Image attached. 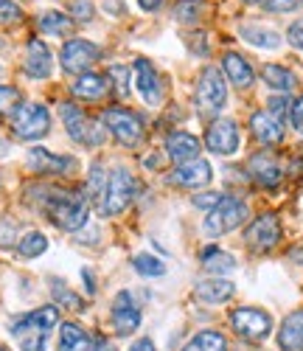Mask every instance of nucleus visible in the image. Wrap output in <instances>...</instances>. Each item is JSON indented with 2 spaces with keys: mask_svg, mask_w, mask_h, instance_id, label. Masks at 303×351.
Here are the masks:
<instances>
[{
  "mask_svg": "<svg viewBox=\"0 0 303 351\" xmlns=\"http://www.w3.org/2000/svg\"><path fill=\"white\" fill-rule=\"evenodd\" d=\"M45 208L62 230H82L90 217L87 197L82 191H51L45 197Z\"/></svg>",
  "mask_w": 303,
  "mask_h": 351,
  "instance_id": "obj_1",
  "label": "nucleus"
},
{
  "mask_svg": "<svg viewBox=\"0 0 303 351\" xmlns=\"http://www.w3.org/2000/svg\"><path fill=\"white\" fill-rule=\"evenodd\" d=\"M135 189H138V183H135V178L127 169H112V174L107 178V186H104V191H101V197L96 202L99 214L118 217L135 199Z\"/></svg>",
  "mask_w": 303,
  "mask_h": 351,
  "instance_id": "obj_2",
  "label": "nucleus"
},
{
  "mask_svg": "<svg viewBox=\"0 0 303 351\" xmlns=\"http://www.w3.org/2000/svg\"><path fill=\"white\" fill-rule=\"evenodd\" d=\"M12 130L20 141H37L43 135H48L51 130V115L48 107L40 101H23L17 104L14 115H12Z\"/></svg>",
  "mask_w": 303,
  "mask_h": 351,
  "instance_id": "obj_3",
  "label": "nucleus"
},
{
  "mask_svg": "<svg viewBox=\"0 0 303 351\" xmlns=\"http://www.w3.org/2000/svg\"><path fill=\"white\" fill-rule=\"evenodd\" d=\"M197 110L202 115H217L225 101H228V84L222 79V73L217 68H205L202 76H199V84H197Z\"/></svg>",
  "mask_w": 303,
  "mask_h": 351,
  "instance_id": "obj_4",
  "label": "nucleus"
},
{
  "mask_svg": "<svg viewBox=\"0 0 303 351\" xmlns=\"http://www.w3.org/2000/svg\"><path fill=\"white\" fill-rule=\"evenodd\" d=\"M247 219V206L239 197H222L217 208H210L205 217V230L210 237H222V233L236 230L241 222Z\"/></svg>",
  "mask_w": 303,
  "mask_h": 351,
  "instance_id": "obj_5",
  "label": "nucleus"
},
{
  "mask_svg": "<svg viewBox=\"0 0 303 351\" xmlns=\"http://www.w3.org/2000/svg\"><path fill=\"white\" fill-rule=\"evenodd\" d=\"M59 112H62V121H65L68 135H71L76 143H84V146H99V143L104 141V127H101V124H96V121H90L76 104L65 101L62 107H59Z\"/></svg>",
  "mask_w": 303,
  "mask_h": 351,
  "instance_id": "obj_6",
  "label": "nucleus"
},
{
  "mask_svg": "<svg viewBox=\"0 0 303 351\" xmlns=\"http://www.w3.org/2000/svg\"><path fill=\"white\" fill-rule=\"evenodd\" d=\"M230 326L245 340H264L272 332V317L253 306H239L230 312Z\"/></svg>",
  "mask_w": 303,
  "mask_h": 351,
  "instance_id": "obj_7",
  "label": "nucleus"
},
{
  "mask_svg": "<svg viewBox=\"0 0 303 351\" xmlns=\"http://www.w3.org/2000/svg\"><path fill=\"white\" fill-rule=\"evenodd\" d=\"M104 124L115 135V141L124 143V146H135L143 138L141 119L132 110H127V107H110V110H104Z\"/></svg>",
  "mask_w": 303,
  "mask_h": 351,
  "instance_id": "obj_8",
  "label": "nucleus"
},
{
  "mask_svg": "<svg viewBox=\"0 0 303 351\" xmlns=\"http://www.w3.org/2000/svg\"><path fill=\"white\" fill-rule=\"evenodd\" d=\"M245 242L247 247L258 250V253H267L272 250L278 242H281V222L276 214H261L250 222V228L245 230Z\"/></svg>",
  "mask_w": 303,
  "mask_h": 351,
  "instance_id": "obj_9",
  "label": "nucleus"
},
{
  "mask_svg": "<svg viewBox=\"0 0 303 351\" xmlns=\"http://www.w3.org/2000/svg\"><path fill=\"white\" fill-rule=\"evenodd\" d=\"M101 56V48L90 40H68L62 45V71L68 73H87V68Z\"/></svg>",
  "mask_w": 303,
  "mask_h": 351,
  "instance_id": "obj_10",
  "label": "nucleus"
},
{
  "mask_svg": "<svg viewBox=\"0 0 303 351\" xmlns=\"http://www.w3.org/2000/svg\"><path fill=\"white\" fill-rule=\"evenodd\" d=\"M205 146L214 155H233L239 149V127L230 119H217L205 132Z\"/></svg>",
  "mask_w": 303,
  "mask_h": 351,
  "instance_id": "obj_11",
  "label": "nucleus"
},
{
  "mask_svg": "<svg viewBox=\"0 0 303 351\" xmlns=\"http://www.w3.org/2000/svg\"><path fill=\"white\" fill-rule=\"evenodd\" d=\"M28 166H32L34 171L40 174H73L79 169L76 158L71 155H53L48 149H43V146H34V149H28Z\"/></svg>",
  "mask_w": 303,
  "mask_h": 351,
  "instance_id": "obj_12",
  "label": "nucleus"
},
{
  "mask_svg": "<svg viewBox=\"0 0 303 351\" xmlns=\"http://www.w3.org/2000/svg\"><path fill=\"white\" fill-rule=\"evenodd\" d=\"M138 326H141V309L135 306L130 292L121 289L112 301V329L118 335H132Z\"/></svg>",
  "mask_w": 303,
  "mask_h": 351,
  "instance_id": "obj_13",
  "label": "nucleus"
},
{
  "mask_svg": "<svg viewBox=\"0 0 303 351\" xmlns=\"http://www.w3.org/2000/svg\"><path fill=\"white\" fill-rule=\"evenodd\" d=\"M59 324V306H40L34 312H28L23 317H17L12 324V335H23V332H43L48 335L51 329H56Z\"/></svg>",
  "mask_w": 303,
  "mask_h": 351,
  "instance_id": "obj_14",
  "label": "nucleus"
},
{
  "mask_svg": "<svg viewBox=\"0 0 303 351\" xmlns=\"http://www.w3.org/2000/svg\"><path fill=\"white\" fill-rule=\"evenodd\" d=\"M174 186H186V189H202L210 183V163L202 160V158H194V160H186L180 163L171 178H169Z\"/></svg>",
  "mask_w": 303,
  "mask_h": 351,
  "instance_id": "obj_15",
  "label": "nucleus"
},
{
  "mask_svg": "<svg viewBox=\"0 0 303 351\" xmlns=\"http://www.w3.org/2000/svg\"><path fill=\"white\" fill-rule=\"evenodd\" d=\"M247 169H250V178H253L258 186H264V189H276V186L281 183V178H284L281 166L276 163V158H272L269 152L253 155L250 163H247Z\"/></svg>",
  "mask_w": 303,
  "mask_h": 351,
  "instance_id": "obj_16",
  "label": "nucleus"
},
{
  "mask_svg": "<svg viewBox=\"0 0 303 351\" xmlns=\"http://www.w3.org/2000/svg\"><path fill=\"white\" fill-rule=\"evenodd\" d=\"M250 130H253V135H256L264 146L281 143V138H284V121L276 119V115H272L269 110H258V112H253Z\"/></svg>",
  "mask_w": 303,
  "mask_h": 351,
  "instance_id": "obj_17",
  "label": "nucleus"
},
{
  "mask_svg": "<svg viewBox=\"0 0 303 351\" xmlns=\"http://www.w3.org/2000/svg\"><path fill=\"white\" fill-rule=\"evenodd\" d=\"M53 71V60H51V51L43 40H32L25 51V73L32 79H48Z\"/></svg>",
  "mask_w": 303,
  "mask_h": 351,
  "instance_id": "obj_18",
  "label": "nucleus"
},
{
  "mask_svg": "<svg viewBox=\"0 0 303 351\" xmlns=\"http://www.w3.org/2000/svg\"><path fill=\"white\" fill-rule=\"evenodd\" d=\"M132 71H135L138 90L146 99V104H158L160 101V76H158V71L152 68L146 60H135Z\"/></svg>",
  "mask_w": 303,
  "mask_h": 351,
  "instance_id": "obj_19",
  "label": "nucleus"
},
{
  "mask_svg": "<svg viewBox=\"0 0 303 351\" xmlns=\"http://www.w3.org/2000/svg\"><path fill=\"white\" fill-rule=\"evenodd\" d=\"M166 152H169V158L177 160V163L194 160V158H199V141H197V135H191V132H171V135L166 138Z\"/></svg>",
  "mask_w": 303,
  "mask_h": 351,
  "instance_id": "obj_20",
  "label": "nucleus"
},
{
  "mask_svg": "<svg viewBox=\"0 0 303 351\" xmlns=\"http://www.w3.org/2000/svg\"><path fill=\"white\" fill-rule=\"evenodd\" d=\"M236 287L228 278H205L194 287V295L205 304H225L228 298H233Z\"/></svg>",
  "mask_w": 303,
  "mask_h": 351,
  "instance_id": "obj_21",
  "label": "nucleus"
},
{
  "mask_svg": "<svg viewBox=\"0 0 303 351\" xmlns=\"http://www.w3.org/2000/svg\"><path fill=\"white\" fill-rule=\"evenodd\" d=\"M278 346L284 351H303V309L287 315L278 329Z\"/></svg>",
  "mask_w": 303,
  "mask_h": 351,
  "instance_id": "obj_22",
  "label": "nucleus"
},
{
  "mask_svg": "<svg viewBox=\"0 0 303 351\" xmlns=\"http://www.w3.org/2000/svg\"><path fill=\"white\" fill-rule=\"evenodd\" d=\"M71 90H73L76 99L99 101V99H104V93L110 90V82H107V76H99V73H82V76L73 82Z\"/></svg>",
  "mask_w": 303,
  "mask_h": 351,
  "instance_id": "obj_23",
  "label": "nucleus"
},
{
  "mask_svg": "<svg viewBox=\"0 0 303 351\" xmlns=\"http://www.w3.org/2000/svg\"><path fill=\"white\" fill-rule=\"evenodd\" d=\"M222 68H225L228 79H230L236 87H250V84L256 82V73H253L250 62H247L241 53H225V56H222Z\"/></svg>",
  "mask_w": 303,
  "mask_h": 351,
  "instance_id": "obj_24",
  "label": "nucleus"
},
{
  "mask_svg": "<svg viewBox=\"0 0 303 351\" xmlns=\"http://www.w3.org/2000/svg\"><path fill=\"white\" fill-rule=\"evenodd\" d=\"M90 337L79 324H62L59 329V351H87Z\"/></svg>",
  "mask_w": 303,
  "mask_h": 351,
  "instance_id": "obj_25",
  "label": "nucleus"
},
{
  "mask_svg": "<svg viewBox=\"0 0 303 351\" xmlns=\"http://www.w3.org/2000/svg\"><path fill=\"white\" fill-rule=\"evenodd\" d=\"M241 40L256 45V48H278L281 45V37L272 32V28H264V25H241Z\"/></svg>",
  "mask_w": 303,
  "mask_h": 351,
  "instance_id": "obj_26",
  "label": "nucleus"
},
{
  "mask_svg": "<svg viewBox=\"0 0 303 351\" xmlns=\"http://www.w3.org/2000/svg\"><path fill=\"white\" fill-rule=\"evenodd\" d=\"M40 32L51 37H68L73 32V20L71 14H62V12H45L40 17Z\"/></svg>",
  "mask_w": 303,
  "mask_h": 351,
  "instance_id": "obj_27",
  "label": "nucleus"
},
{
  "mask_svg": "<svg viewBox=\"0 0 303 351\" xmlns=\"http://www.w3.org/2000/svg\"><path fill=\"white\" fill-rule=\"evenodd\" d=\"M202 265H205V270H208V273H214V276L236 270L233 256H228V253H222V250H217V247L202 250Z\"/></svg>",
  "mask_w": 303,
  "mask_h": 351,
  "instance_id": "obj_28",
  "label": "nucleus"
},
{
  "mask_svg": "<svg viewBox=\"0 0 303 351\" xmlns=\"http://www.w3.org/2000/svg\"><path fill=\"white\" fill-rule=\"evenodd\" d=\"M261 73H264V82L272 87V90L287 93V90H292V87H295L292 71H287V68H281V65H264Z\"/></svg>",
  "mask_w": 303,
  "mask_h": 351,
  "instance_id": "obj_29",
  "label": "nucleus"
},
{
  "mask_svg": "<svg viewBox=\"0 0 303 351\" xmlns=\"http://www.w3.org/2000/svg\"><path fill=\"white\" fill-rule=\"evenodd\" d=\"M183 351H228V340L219 332H199Z\"/></svg>",
  "mask_w": 303,
  "mask_h": 351,
  "instance_id": "obj_30",
  "label": "nucleus"
},
{
  "mask_svg": "<svg viewBox=\"0 0 303 351\" xmlns=\"http://www.w3.org/2000/svg\"><path fill=\"white\" fill-rule=\"evenodd\" d=\"M48 250V239L43 237V233H25V237L20 239V245H17V253L23 256V258H34V256H43Z\"/></svg>",
  "mask_w": 303,
  "mask_h": 351,
  "instance_id": "obj_31",
  "label": "nucleus"
},
{
  "mask_svg": "<svg viewBox=\"0 0 303 351\" xmlns=\"http://www.w3.org/2000/svg\"><path fill=\"white\" fill-rule=\"evenodd\" d=\"M202 14H205V3H202V0H180V3L174 6V17L180 23H197Z\"/></svg>",
  "mask_w": 303,
  "mask_h": 351,
  "instance_id": "obj_32",
  "label": "nucleus"
},
{
  "mask_svg": "<svg viewBox=\"0 0 303 351\" xmlns=\"http://www.w3.org/2000/svg\"><path fill=\"white\" fill-rule=\"evenodd\" d=\"M132 267L141 273V276H163L166 273V265L158 258V256H149V253H141V256H135V261H132Z\"/></svg>",
  "mask_w": 303,
  "mask_h": 351,
  "instance_id": "obj_33",
  "label": "nucleus"
},
{
  "mask_svg": "<svg viewBox=\"0 0 303 351\" xmlns=\"http://www.w3.org/2000/svg\"><path fill=\"white\" fill-rule=\"evenodd\" d=\"M107 79H115V93L121 99L130 96V68L124 65H110L107 68Z\"/></svg>",
  "mask_w": 303,
  "mask_h": 351,
  "instance_id": "obj_34",
  "label": "nucleus"
},
{
  "mask_svg": "<svg viewBox=\"0 0 303 351\" xmlns=\"http://www.w3.org/2000/svg\"><path fill=\"white\" fill-rule=\"evenodd\" d=\"M51 292H53V298H56V304H62V306H68V309H84L82 306V298L76 295V292H71L65 284H59V281H53V287H51Z\"/></svg>",
  "mask_w": 303,
  "mask_h": 351,
  "instance_id": "obj_35",
  "label": "nucleus"
},
{
  "mask_svg": "<svg viewBox=\"0 0 303 351\" xmlns=\"http://www.w3.org/2000/svg\"><path fill=\"white\" fill-rule=\"evenodd\" d=\"M17 101H20L17 87L0 84V115H6V112H12V110H17Z\"/></svg>",
  "mask_w": 303,
  "mask_h": 351,
  "instance_id": "obj_36",
  "label": "nucleus"
},
{
  "mask_svg": "<svg viewBox=\"0 0 303 351\" xmlns=\"http://www.w3.org/2000/svg\"><path fill=\"white\" fill-rule=\"evenodd\" d=\"M17 337H20L23 351H45V335L43 332H23Z\"/></svg>",
  "mask_w": 303,
  "mask_h": 351,
  "instance_id": "obj_37",
  "label": "nucleus"
},
{
  "mask_svg": "<svg viewBox=\"0 0 303 351\" xmlns=\"http://www.w3.org/2000/svg\"><path fill=\"white\" fill-rule=\"evenodd\" d=\"M23 12L17 3H12V0H0V25H12V23H20Z\"/></svg>",
  "mask_w": 303,
  "mask_h": 351,
  "instance_id": "obj_38",
  "label": "nucleus"
},
{
  "mask_svg": "<svg viewBox=\"0 0 303 351\" xmlns=\"http://www.w3.org/2000/svg\"><path fill=\"white\" fill-rule=\"evenodd\" d=\"M71 12H73V17H76L79 23H87V20H93V3H90V0H73Z\"/></svg>",
  "mask_w": 303,
  "mask_h": 351,
  "instance_id": "obj_39",
  "label": "nucleus"
},
{
  "mask_svg": "<svg viewBox=\"0 0 303 351\" xmlns=\"http://www.w3.org/2000/svg\"><path fill=\"white\" fill-rule=\"evenodd\" d=\"M225 194H217V191H208V194H197L194 197V206L197 208H217L219 202H222Z\"/></svg>",
  "mask_w": 303,
  "mask_h": 351,
  "instance_id": "obj_40",
  "label": "nucleus"
},
{
  "mask_svg": "<svg viewBox=\"0 0 303 351\" xmlns=\"http://www.w3.org/2000/svg\"><path fill=\"white\" fill-rule=\"evenodd\" d=\"M269 112L276 115V119L284 121V115L292 112V101H289V99H269Z\"/></svg>",
  "mask_w": 303,
  "mask_h": 351,
  "instance_id": "obj_41",
  "label": "nucleus"
},
{
  "mask_svg": "<svg viewBox=\"0 0 303 351\" xmlns=\"http://www.w3.org/2000/svg\"><path fill=\"white\" fill-rule=\"evenodd\" d=\"M289 121L298 132H303V96L298 101H292V112H289Z\"/></svg>",
  "mask_w": 303,
  "mask_h": 351,
  "instance_id": "obj_42",
  "label": "nucleus"
},
{
  "mask_svg": "<svg viewBox=\"0 0 303 351\" xmlns=\"http://www.w3.org/2000/svg\"><path fill=\"white\" fill-rule=\"evenodd\" d=\"M264 9L278 14V12H292L295 9V0H264Z\"/></svg>",
  "mask_w": 303,
  "mask_h": 351,
  "instance_id": "obj_43",
  "label": "nucleus"
},
{
  "mask_svg": "<svg viewBox=\"0 0 303 351\" xmlns=\"http://www.w3.org/2000/svg\"><path fill=\"white\" fill-rule=\"evenodd\" d=\"M287 40H289L295 48H300V51H303V23H295V25H289Z\"/></svg>",
  "mask_w": 303,
  "mask_h": 351,
  "instance_id": "obj_44",
  "label": "nucleus"
},
{
  "mask_svg": "<svg viewBox=\"0 0 303 351\" xmlns=\"http://www.w3.org/2000/svg\"><path fill=\"white\" fill-rule=\"evenodd\" d=\"M12 239H14V225L3 222L0 225V245H12Z\"/></svg>",
  "mask_w": 303,
  "mask_h": 351,
  "instance_id": "obj_45",
  "label": "nucleus"
},
{
  "mask_svg": "<svg viewBox=\"0 0 303 351\" xmlns=\"http://www.w3.org/2000/svg\"><path fill=\"white\" fill-rule=\"evenodd\" d=\"M138 3H141L143 12H158L163 6V0H138Z\"/></svg>",
  "mask_w": 303,
  "mask_h": 351,
  "instance_id": "obj_46",
  "label": "nucleus"
},
{
  "mask_svg": "<svg viewBox=\"0 0 303 351\" xmlns=\"http://www.w3.org/2000/svg\"><path fill=\"white\" fill-rule=\"evenodd\" d=\"M132 351H158V348H155V343H152L149 337H143V340H138V343L132 346Z\"/></svg>",
  "mask_w": 303,
  "mask_h": 351,
  "instance_id": "obj_47",
  "label": "nucleus"
},
{
  "mask_svg": "<svg viewBox=\"0 0 303 351\" xmlns=\"http://www.w3.org/2000/svg\"><path fill=\"white\" fill-rule=\"evenodd\" d=\"M82 278H84V284H87V292H90V295H93V292H96V284H93V273H90V270H82Z\"/></svg>",
  "mask_w": 303,
  "mask_h": 351,
  "instance_id": "obj_48",
  "label": "nucleus"
},
{
  "mask_svg": "<svg viewBox=\"0 0 303 351\" xmlns=\"http://www.w3.org/2000/svg\"><path fill=\"white\" fill-rule=\"evenodd\" d=\"M96 351H112V343L104 340V337H99V340H96Z\"/></svg>",
  "mask_w": 303,
  "mask_h": 351,
  "instance_id": "obj_49",
  "label": "nucleus"
},
{
  "mask_svg": "<svg viewBox=\"0 0 303 351\" xmlns=\"http://www.w3.org/2000/svg\"><path fill=\"white\" fill-rule=\"evenodd\" d=\"M6 155H9V141L0 138V158H6Z\"/></svg>",
  "mask_w": 303,
  "mask_h": 351,
  "instance_id": "obj_50",
  "label": "nucleus"
},
{
  "mask_svg": "<svg viewBox=\"0 0 303 351\" xmlns=\"http://www.w3.org/2000/svg\"><path fill=\"white\" fill-rule=\"evenodd\" d=\"M247 3H264V0H247Z\"/></svg>",
  "mask_w": 303,
  "mask_h": 351,
  "instance_id": "obj_51",
  "label": "nucleus"
},
{
  "mask_svg": "<svg viewBox=\"0 0 303 351\" xmlns=\"http://www.w3.org/2000/svg\"><path fill=\"white\" fill-rule=\"evenodd\" d=\"M0 351H6V348H0Z\"/></svg>",
  "mask_w": 303,
  "mask_h": 351,
  "instance_id": "obj_52",
  "label": "nucleus"
}]
</instances>
